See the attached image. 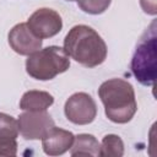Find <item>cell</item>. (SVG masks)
Here are the masks:
<instances>
[{"instance_id": "cell-4", "label": "cell", "mask_w": 157, "mask_h": 157, "mask_svg": "<svg viewBox=\"0 0 157 157\" xmlns=\"http://www.w3.org/2000/svg\"><path fill=\"white\" fill-rule=\"evenodd\" d=\"M156 21H152L140 38L131 59V72L145 86H152L156 78Z\"/></svg>"}, {"instance_id": "cell-13", "label": "cell", "mask_w": 157, "mask_h": 157, "mask_svg": "<svg viewBox=\"0 0 157 157\" xmlns=\"http://www.w3.org/2000/svg\"><path fill=\"white\" fill-rule=\"evenodd\" d=\"M124 155V142L120 136L108 134L101 142V153L103 157H120Z\"/></svg>"}, {"instance_id": "cell-1", "label": "cell", "mask_w": 157, "mask_h": 157, "mask_svg": "<svg viewBox=\"0 0 157 157\" xmlns=\"http://www.w3.org/2000/svg\"><path fill=\"white\" fill-rule=\"evenodd\" d=\"M65 53L86 67H96L107 58V44L90 26H74L64 39Z\"/></svg>"}, {"instance_id": "cell-16", "label": "cell", "mask_w": 157, "mask_h": 157, "mask_svg": "<svg viewBox=\"0 0 157 157\" xmlns=\"http://www.w3.org/2000/svg\"><path fill=\"white\" fill-rule=\"evenodd\" d=\"M66 1H77V0H66Z\"/></svg>"}, {"instance_id": "cell-12", "label": "cell", "mask_w": 157, "mask_h": 157, "mask_svg": "<svg viewBox=\"0 0 157 157\" xmlns=\"http://www.w3.org/2000/svg\"><path fill=\"white\" fill-rule=\"evenodd\" d=\"M71 156H99L101 144L91 134H78L70 147Z\"/></svg>"}, {"instance_id": "cell-8", "label": "cell", "mask_w": 157, "mask_h": 157, "mask_svg": "<svg viewBox=\"0 0 157 157\" xmlns=\"http://www.w3.org/2000/svg\"><path fill=\"white\" fill-rule=\"evenodd\" d=\"M9 44L20 55H29L42 48V38L37 37L27 23H17L9 32Z\"/></svg>"}, {"instance_id": "cell-10", "label": "cell", "mask_w": 157, "mask_h": 157, "mask_svg": "<svg viewBox=\"0 0 157 157\" xmlns=\"http://www.w3.org/2000/svg\"><path fill=\"white\" fill-rule=\"evenodd\" d=\"M74 134L60 128H52L49 132L42 139V147L45 155L59 156L69 151L74 142Z\"/></svg>"}, {"instance_id": "cell-5", "label": "cell", "mask_w": 157, "mask_h": 157, "mask_svg": "<svg viewBox=\"0 0 157 157\" xmlns=\"http://www.w3.org/2000/svg\"><path fill=\"white\" fill-rule=\"evenodd\" d=\"M64 113L69 121L76 125H87L96 119L97 105L88 93L77 92L66 99Z\"/></svg>"}, {"instance_id": "cell-6", "label": "cell", "mask_w": 157, "mask_h": 157, "mask_svg": "<svg viewBox=\"0 0 157 157\" xmlns=\"http://www.w3.org/2000/svg\"><path fill=\"white\" fill-rule=\"evenodd\" d=\"M18 132L25 140H39L43 139L55 123L47 110L39 112H25L18 119Z\"/></svg>"}, {"instance_id": "cell-15", "label": "cell", "mask_w": 157, "mask_h": 157, "mask_svg": "<svg viewBox=\"0 0 157 157\" xmlns=\"http://www.w3.org/2000/svg\"><path fill=\"white\" fill-rule=\"evenodd\" d=\"M140 5L145 13L152 16L157 13V0H140Z\"/></svg>"}, {"instance_id": "cell-9", "label": "cell", "mask_w": 157, "mask_h": 157, "mask_svg": "<svg viewBox=\"0 0 157 157\" xmlns=\"http://www.w3.org/2000/svg\"><path fill=\"white\" fill-rule=\"evenodd\" d=\"M17 120L9 114L0 113V156H15L17 153Z\"/></svg>"}, {"instance_id": "cell-14", "label": "cell", "mask_w": 157, "mask_h": 157, "mask_svg": "<svg viewBox=\"0 0 157 157\" xmlns=\"http://www.w3.org/2000/svg\"><path fill=\"white\" fill-rule=\"evenodd\" d=\"M112 0H77L78 7L90 15L103 13L110 5Z\"/></svg>"}, {"instance_id": "cell-7", "label": "cell", "mask_w": 157, "mask_h": 157, "mask_svg": "<svg viewBox=\"0 0 157 157\" xmlns=\"http://www.w3.org/2000/svg\"><path fill=\"white\" fill-rule=\"evenodd\" d=\"M27 26L39 38H52L56 36L63 28V20L60 15L47 7L36 10L28 18Z\"/></svg>"}, {"instance_id": "cell-11", "label": "cell", "mask_w": 157, "mask_h": 157, "mask_svg": "<svg viewBox=\"0 0 157 157\" xmlns=\"http://www.w3.org/2000/svg\"><path fill=\"white\" fill-rule=\"evenodd\" d=\"M54 103V97L45 91L31 90L23 93L20 101V108L25 112L47 110Z\"/></svg>"}, {"instance_id": "cell-2", "label": "cell", "mask_w": 157, "mask_h": 157, "mask_svg": "<svg viewBox=\"0 0 157 157\" xmlns=\"http://www.w3.org/2000/svg\"><path fill=\"white\" fill-rule=\"evenodd\" d=\"M98 96L107 118L113 123L125 124L134 118L137 110L134 87L123 78L104 81L98 88Z\"/></svg>"}, {"instance_id": "cell-3", "label": "cell", "mask_w": 157, "mask_h": 157, "mask_svg": "<svg viewBox=\"0 0 157 157\" xmlns=\"http://www.w3.org/2000/svg\"><path fill=\"white\" fill-rule=\"evenodd\" d=\"M70 67L69 55L64 48L50 45L28 55L26 60L27 74L39 81H48L65 72Z\"/></svg>"}]
</instances>
